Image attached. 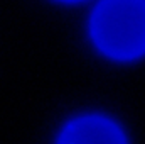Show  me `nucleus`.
<instances>
[{
  "mask_svg": "<svg viewBox=\"0 0 145 144\" xmlns=\"http://www.w3.org/2000/svg\"><path fill=\"white\" fill-rule=\"evenodd\" d=\"M91 36L111 58L145 54V0H103L93 14Z\"/></svg>",
  "mask_w": 145,
  "mask_h": 144,
  "instance_id": "1",
  "label": "nucleus"
},
{
  "mask_svg": "<svg viewBox=\"0 0 145 144\" xmlns=\"http://www.w3.org/2000/svg\"><path fill=\"white\" fill-rule=\"evenodd\" d=\"M57 144H127L121 131L105 117H81L63 131Z\"/></svg>",
  "mask_w": 145,
  "mask_h": 144,
  "instance_id": "2",
  "label": "nucleus"
},
{
  "mask_svg": "<svg viewBox=\"0 0 145 144\" xmlns=\"http://www.w3.org/2000/svg\"><path fill=\"white\" fill-rule=\"evenodd\" d=\"M66 2H76V0H66Z\"/></svg>",
  "mask_w": 145,
  "mask_h": 144,
  "instance_id": "3",
  "label": "nucleus"
}]
</instances>
